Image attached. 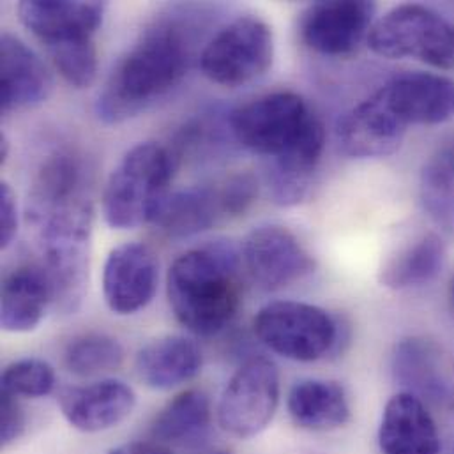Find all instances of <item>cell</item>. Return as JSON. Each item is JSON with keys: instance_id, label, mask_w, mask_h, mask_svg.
Listing matches in <instances>:
<instances>
[{"instance_id": "obj_14", "label": "cell", "mask_w": 454, "mask_h": 454, "mask_svg": "<svg viewBox=\"0 0 454 454\" xmlns=\"http://www.w3.org/2000/svg\"><path fill=\"white\" fill-rule=\"evenodd\" d=\"M135 405V391L117 379L67 387L59 395L62 416L73 428L83 434L112 430L129 418Z\"/></svg>"}, {"instance_id": "obj_24", "label": "cell", "mask_w": 454, "mask_h": 454, "mask_svg": "<svg viewBox=\"0 0 454 454\" xmlns=\"http://www.w3.org/2000/svg\"><path fill=\"white\" fill-rule=\"evenodd\" d=\"M292 421L309 432H331L350 421V403L345 389L333 380H301L286 400Z\"/></svg>"}, {"instance_id": "obj_1", "label": "cell", "mask_w": 454, "mask_h": 454, "mask_svg": "<svg viewBox=\"0 0 454 454\" xmlns=\"http://www.w3.org/2000/svg\"><path fill=\"white\" fill-rule=\"evenodd\" d=\"M190 64V44L181 27L158 23L119 60L96 99L105 124H121L163 99L181 83Z\"/></svg>"}, {"instance_id": "obj_38", "label": "cell", "mask_w": 454, "mask_h": 454, "mask_svg": "<svg viewBox=\"0 0 454 454\" xmlns=\"http://www.w3.org/2000/svg\"><path fill=\"white\" fill-rule=\"evenodd\" d=\"M211 454H231L228 450H216V451H213Z\"/></svg>"}, {"instance_id": "obj_37", "label": "cell", "mask_w": 454, "mask_h": 454, "mask_svg": "<svg viewBox=\"0 0 454 454\" xmlns=\"http://www.w3.org/2000/svg\"><path fill=\"white\" fill-rule=\"evenodd\" d=\"M450 301H451V306L454 309V278L451 279V285H450Z\"/></svg>"}, {"instance_id": "obj_35", "label": "cell", "mask_w": 454, "mask_h": 454, "mask_svg": "<svg viewBox=\"0 0 454 454\" xmlns=\"http://www.w3.org/2000/svg\"><path fill=\"white\" fill-rule=\"evenodd\" d=\"M108 454H174L160 442H128L110 450Z\"/></svg>"}, {"instance_id": "obj_22", "label": "cell", "mask_w": 454, "mask_h": 454, "mask_svg": "<svg viewBox=\"0 0 454 454\" xmlns=\"http://www.w3.org/2000/svg\"><path fill=\"white\" fill-rule=\"evenodd\" d=\"M83 197H89L85 193L83 163L76 154L59 151L46 158L32 181L27 218L39 227L48 215Z\"/></svg>"}, {"instance_id": "obj_21", "label": "cell", "mask_w": 454, "mask_h": 454, "mask_svg": "<svg viewBox=\"0 0 454 454\" xmlns=\"http://www.w3.org/2000/svg\"><path fill=\"white\" fill-rule=\"evenodd\" d=\"M202 370L200 347L184 336H163L147 343L135 359L138 379L151 389L168 391L193 380Z\"/></svg>"}, {"instance_id": "obj_10", "label": "cell", "mask_w": 454, "mask_h": 454, "mask_svg": "<svg viewBox=\"0 0 454 454\" xmlns=\"http://www.w3.org/2000/svg\"><path fill=\"white\" fill-rule=\"evenodd\" d=\"M240 256L251 279L263 290L285 288L309 276L317 267L301 240L279 225L251 230L244 239Z\"/></svg>"}, {"instance_id": "obj_15", "label": "cell", "mask_w": 454, "mask_h": 454, "mask_svg": "<svg viewBox=\"0 0 454 454\" xmlns=\"http://www.w3.org/2000/svg\"><path fill=\"white\" fill-rule=\"evenodd\" d=\"M53 89L51 74L41 57L12 34L0 39V110L34 108L48 99Z\"/></svg>"}, {"instance_id": "obj_34", "label": "cell", "mask_w": 454, "mask_h": 454, "mask_svg": "<svg viewBox=\"0 0 454 454\" xmlns=\"http://www.w3.org/2000/svg\"><path fill=\"white\" fill-rule=\"evenodd\" d=\"M18 233L16 195L7 183L0 184V246L5 249Z\"/></svg>"}, {"instance_id": "obj_28", "label": "cell", "mask_w": 454, "mask_h": 454, "mask_svg": "<svg viewBox=\"0 0 454 454\" xmlns=\"http://www.w3.org/2000/svg\"><path fill=\"white\" fill-rule=\"evenodd\" d=\"M421 204L430 220L446 233H454V153L432 156L419 179Z\"/></svg>"}, {"instance_id": "obj_16", "label": "cell", "mask_w": 454, "mask_h": 454, "mask_svg": "<svg viewBox=\"0 0 454 454\" xmlns=\"http://www.w3.org/2000/svg\"><path fill=\"white\" fill-rule=\"evenodd\" d=\"M407 124H442L454 117V80L434 73H407L379 89Z\"/></svg>"}, {"instance_id": "obj_9", "label": "cell", "mask_w": 454, "mask_h": 454, "mask_svg": "<svg viewBox=\"0 0 454 454\" xmlns=\"http://www.w3.org/2000/svg\"><path fill=\"white\" fill-rule=\"evenodd\" d=\"M279 405V372L265 357L246 361L228 380L218 405V423L237 439L262 434Z\"/></svg>"}, {"instance_id": "obj_36", "label": "cell", "mask_w": 454, "mask_h": 454, "mask_svg": "<svg viewBox=\"0 0 454 454\" xmlns=\"http://www.w3.org/2000/svg\"><path fill=\"white\" fill-rule=\"evenodd\" d=\"M7 156H9V140H7L5 133H2L0 135V161H2V165L5 163Z\"/></svg>"}, {"instance_id": "obj_2", "label": "cell", "mask_w": 454, "mask_h": 454, "mask_svg": "<svg viewBox=\"0 0 454 454\" xmlns=\"http://www.w3.org/2000/svg\"><path fill=\"white\" fill-rule=\"evenodd\" d=\"M239 254L213 244L181 254L168 269L167 294L176 318L197 336L222 333L240 306Z\"/></svg>"}, {"instance_id": "obj_12", "label": "cell", "mask_w": 454, "mask_h": 454, "mask_svg": "<svg viewBox=\"0 0 454 454\" xmlns=\"http://www.w3.org/2000/svg\"><path fill=\"white\" fill-rule=\"evenodd\" d=\"M160 263L142 242L114 247L103 267V295L115 315H133L147 308L158 290Z\"/></svg>"}, {"instance_id": "obj_18", "label": "cell", "mask_w": 454, "mask_h": 454, "mask_svg": "<svg viewBox=\"0 0 454 454\" xmlns=\"http://www.w3.org/2000/svg\"><path fill=\"white\" fill-rule=\"evenodd\" d=\"M379 446L384 454H441L439 428L421 398L400 393L387 402Z\"/></svg>"}, {"instance_id": "obj_25", "label": "cell", "mask_w": 454, "mask_h": 454, "mask_svg": "<svg viewBox=\"0 0 454 454\" xmlns=\"http://www.w3.org/2000/svg\"><path fill=\"white\" fill-rule=\"evenodd\" d=\"M211 419L209 396L202 389H188L160 411L153 423V435L163 444L192 446L206 437Z\"/></svg>"}, {"instance_id": "obj_19", "label": "cell", "mask_w": 454, "mask_h": 454, "mask_svg": "<svg viewBox=\"0 0 454 454\" xmlns=\"http://www.w3.org/2000/svg\"><path fill=\"white\" fill-rule=\"evenodd\" d=\"M324 145L325 131L317 117L290 149L272 160L269 170V192L274 204L290 207L306 199Z\"/></svg>"}, {"instance_id": "obj_4", "label": "cell", "mask_w": 454, "mask_h": 454, "mask_svg": "<svg viewBox=\"0 0 454 454\" xmlns=\"http://www.w3.org/2000/svg\"><path fill=\"white\" fill-rule=\"evenodd\" d=\"M174 167L170 151L156 142H144L129 149L106 181L103 193L105 222L117 230L154 223L170 195Z\"/></svg>"}, {"instance_id": "obj_6", "label": "cell", "mask_w": 454, "mask_h": 454, "mask_svg": "<svg viewBox=\"0 0 454 454\" xmlns=\"http://www.w3.org/2000/svg\"><path fill=\"white\" fill-rule=\"evenodd\" d=\"M262 345L278 356L313 363L338 347L340 325L322 308L299 301L265 304L253 320Z\"/></svg>"}, {"instance_id": "obj_23", "label": "cell", "mask_w": 454, "mask_h": 454, "mask_svg": "<svg viewBox=\"0 0 454 454\" xmlns=\"http://www.w3.org/2000/svg\"><path fill=\"white\" fill-rule=\"evenodd\" d=\"M393 372L398 384L418 398L453 407L454 395L448 382L437 347L425 338H407L396 345Z\"/></svg>"}, {"instance_id": "obj_8", "label": "cell", "mask_w": 454, "mask_h": 454, "mask_svg": "<svg viewBox=\"0 0 454 454\" xmlns=\"http://www.w3.org/2000/svg\"><path fill=\"white\" fill-rule=\"evenodd\" d=\"M274 59L270 27L256 16H240L222 28L204 48V74L225 87H240L262 78Z\"/></svg>"}, {"instance_id": "obj_30", "label": "cell", "mask_w": 454, "mask_h": 454, "mask_svg": "<svg viewBox=\"0 0 454 454\" xmlns=\"http://www.w3.org/2000/svg\"><path fill=\"white\" fill-rule=\"evenodd\" d=\"M60 76L76 89H87L98 76V50L92 37H80L46 46Z\"/></svg>"}, {"instance_id": "obj_26", "label": "cell", "mask_w": 454, "mask_h": 454, "mask_svg": "<svg viewBox=\"0 0 454 454\" xmlns=\"http://www.w3.org/2000/svg\"><path fill=\"white\" fill-rule=\"evenodd\" d=\"M223 216L218 190L190 188L167 197L154 223L174 239L199 235Z\"/></svg>"}, {"instance_id": "obj_5", "label": "cell", "mask_w": 454, "mask_h": 454, "mask_svg": "<svg viewBox=\"0 0 454 454\" xmlns=\"http://www.w3.org/2000/svg\"><path fill=\"white\" fill-rule=\"evenodd\" d=\"M368 44L386 59H416L437 69H454L453 23L419 4L387 11L373 23Z\"/></svg>"}, {"instance_id": "obj_7", "label": "cell", "mask_w": 454, "mask_h": 454, "mask_svg": "<svg viewBox=\"0 0 454 454\" xmlns=\"http://www.w3.org/2000/svg\"><path fill=\"white\" fill-rule=\"evenodd\" d=\"M315 119L299 94L272 92L235 108L230 114V129L244 149L274 160L290 149Z\"/></svg>"}, {"instance_id": "obj_11", "label": "cell", "mask_w": 454, "mask_h": 454, "mask_svg": "<svg viewBox=\"0 0 454 454\" xmlns=\"http://www.w3.org/2000/svg\"><path fill=\"white\" fill-rule=\"evenodd\" d=\"M377 5L363 0H333L309 5L299 23L308 48L329 57L354 53L370 35Z\"/></svg>"}, {"instance_id": "obj_31", "label": "cell", "mask_w": 454, "mask_h": 454, "mask_svg": "<svg viewBox=\"0 0 454 454\" xmlns=\"http://www.w3.org/2000/svg\"><path fill=\"white\" fill-rule=\"evenodd\" d=\"M55 389V372L41 359H20L5 366L2 393L14 398H44Z\"/></svg>"}, {"instance_id": "obj_27", "label": "cell", "mask_w": 454, "mask_h": 454, "mask_svg": "<svg viewBox=\"0 0 454 454\" xmlns=\"http://www.w3.org/2000/svg\"><path fill=\"white\" fill-rule=\"evenodd\" d=\"M444 262L446 246L442 239L437 233H428L384 265L380 283L391 290L423 286L441 274Z\"/></svg>"}, {"instance_id": "obj_3", "label": "cell", "mask_w": 454, "mask_h": 454, "mask_svg": "<svg viewBox=\"0 0 454 454\" xmlns=\"http://www.w3.org/2000/svg\"><path fill=\"white\" fill-rule=\"evenodd\" d=\"M94 209L89 197L66 204L39 225L43 269L51 283L53 306L74 313L85 297L90 269Z\"/></svg>"}, {"instance_id": "obj_33", "label": "cell", "mask_w": 454, "mask_h": 454, "mask_svg": "<svg viewBox=\"0 0 454 454\" xmlns=\"http://www.w3.org/2000/svg\"><path fill=\"white\" fill-rule=\"evenodd\" d=\"M25 430V412L20 405V400L2 393V405H0V437L2 446L7 448L9 444L16 442Z\"/></svg>"}, {"instance_id": "obj_17", "label": "cell", "mask_w": 454, "mask_h": 454, "mask_svg": "<svg viewBox=\"0 0 454 454\" xmlns=\"http://www.w3.org/2000/svg\"><path fill=\"white\" fill-rule=\"evenodd\" d=\"M105 4L83 0H23L18 18L44 46L80 37H94L103 23Z\"/></svg>"}, {"instance_id": "obj_13", "label": "cell", "mask_w": 454, "mask_h": 454, "mask_svg": "<svg viewBox=\"0 0 454 454\" xmlns=\"http://www.w3.org/2000/svg\"><path fill=\"white\" fill-rule=\"evenodd\" d=\"M409 126L393 112L380 90L347 112L336 128L343 153L356 160H373L395 154Z\"/></svg>"}, {"instance_id": "obj_29", "label": "cell", "mask_w": 454, "mask_h": 454, "mask_svg": "<svg viewBox=\"0 0 454 454\" xmlns=\"http://www.w3.org/2000/svg\"><path fill=\"white\" fill-rule=\"evenodd\" d=\"M124 361L121 343L105 333H85L64 350L66 368L78 377H96L117 370Z\"/></svg>"}, {"instance_id": "obj_20", "label": "cell", "mask_w": 454, "mask_h": 454, "mask_svg": "<svg viewBox=\"0 0 454 454\" xmlns=\"http://www.w3.org/2000/svg\"><path fill=\"white\" fill-rule=\"evenodd\" d=\"M0 324L7 333H30L53 304L51 283L43 265H20L2 283Z\"/></svg>"}, {"instance_id": "obj_32", "label": "cell", "mask_w": 454, "mask_h": 454, "mask_svg": "<svg viewBox=\"0 0 454 454\" xmlns=\"http://www.w3.org/2000/svg\"><path fill=\"white\" fill-rule=\"evenodd\" d=\"M223 216L237 218L246 215L258 197V181L253 174H235L218 190Z\"/></svg>"}]
</instances>
